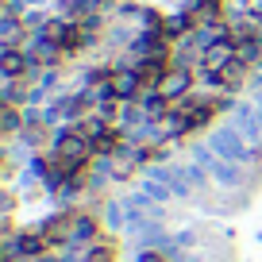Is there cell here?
<instances>
[{"label": "cell", "mask_w": 262, "mask_h": 262, "mask_svg": "<svg viewBox=\"0 0 262 262\" xmlns=\"http://www.w3.org/2000/svg\"><path fill=\"white\" fill-rule=\"evenodd\" d=\"M89 262H112V251H93Z\"/></svg>", "instance_id": "cell-2"}, {"label": "cell", "mask_w": 262, "mask_h": 262, "mask_svg": "<svg viewBox=\"0 0 262 262\" xmlns=\"http://www.w3.org/2000/svg\"><path fill=\"white\" fill-rule=\"evenodd\" d=\"M201 4H205V8H220V0H201Z\"/></svg>", "instance_id": "cell-3"}, {"label": "cell", "mask_w": 262, "mask_h": 262, "mask_svg": "<svg viewBox=\"0 0 262 262\" xmlns=\"http://www.w3.org/2000/svg\"><path fill=\"white\" fill-rule=\"evenodd\" d=\"M4 70H8V74H19V70H24V58H19V54H8V58H4Z\"/></svg>", "instance_id": "cell-1"}]
</instances>
